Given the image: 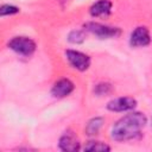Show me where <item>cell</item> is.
Returning <instances> with one entry per match:
<instances>
[{"label": "cell", "mask_w": 152, "mask_h": 152, "mask_svg": "<svg viewBox=\"0 0 152 152\" xmlns=\"http://www.w3.org/2000/svg\"><path fill=\"white\" fill-rule=\"evenodd\" d=\"M147 124V118L141 112H131L120 118L112 127L110 137L115 141L134 140L141 135L142 128Z\"/></svg>", "instance_id": "6da1fadb"}, {"label": "cell", "mask_w": 152, "mask_h": 152, "mask_svg": "<svg viewBox=\"0 0 152 152\" xmlns=\"http://www.w3.org/2000/svg\"><path fill=\"white\" fill-rule=\"evenodd\" d=\"M84 30L87 32H90L99 37L100 39H109V38H116L121 34V30L115 26H109L104 25L101 23H95V21H88L83 25Z\"/></svg>", "instance_id": "7a4b0ae2"}, {"label": "cell", "mask_w": 152, "mask_h": 152, "mask_svg": "<svg viewBox=\"0 0 152 152\" xmlns=\"http://www.w3.org/2000/svg\"><path fill=\"white\" fill-rule=\"evenodd\" d=\"M8 48L15 53L27 57V56H31L36 51L37 45H36V42L30 37L17 36V37H13L8 42Z\"/></svg>", "instance_id": "3957f363"}, {"label": "cell", "mask_w": 152, "mask_h": 152, "mask_svg": "<svg viewBox=\"0 0 152 152\" xmlns=\"http://www.w3.org/2000/svg\"><path fill=\"white\" fill-rule=\"evenodd\" d=\"M65 57H66V61L69 62V64L78 71H86L90 66V57L81 51L66 50Z\"/></svg>", "instance_id": "277c9868"}, {"label": "cell", "mask_w": 152, "mask_h": 152, "mask_svg": "<svg viewBox=\"0 0 152 152\" xmlns=\"http://www.w3.org/2000/svg\"><path fill=\"white\" fill-rule=\"evenodd\" d=\"M151 43V34L146 26L135 27L129 36V45L132 48H144Z\"/></svg>", "instance_id": "5b68a950"}, {"label": "cell", "mask_w": 152, "mask_h": 152, "mask_svg": "<svg viewBox=\"0 0 152 152\" xmlns=\"http://www.w3.org/2000/svg\"><path fill=\"white\" fill-rule=\"evenodd\" d=\"M137 106V100L131 97V96H122V97H116L110 100L107 103V109L110 112H129L133 110Z\"/></svg>", "instance_id": "8992f818"}, {"label": "cell", "mask_w": 152, "mask_h": 152, "mask_svg": "<svg viewBox=\"0 0 152 152\" xmlns=\"http://www.w3.org/2000/svg\"><path fill=\"white\" fill-rule=\"evenodd\" d=\"M58 146L64 152H76L81 148V142L74 132L65 131L59 138Z\"/></svg>", "instance_id": "52a82bcc"}, {"label": "cell", "mask_w": 152, "mask_h": 152, "mask_svg": "<svg viewBox=\"0 0 152 152\" xmlns=\"http://www.w3.org/2000/svg\"><path fill=\"white\" fill-rule=\"evenodd\" d=\"M74 83L69 78H61L58 80L51 88V95L57 99H63L69 96L74 91Z\"/></svg>", "instance_id": "ba28073f"}, {"label": "cell", "mask_w": 152, "mask_h": 152, "mask_svg": "<svg viewBox=\"0 0 152 152\" xmlns=\"http://www.w3.org/2000/svg\"><path fill=\"white\" fill-rule=\"evenodd\" d=\"M112 7H113V4L110 0H97L90 6L89 13L94 18L108 17L112 12Z\"/></svg>", "instance_id": "9c48e42d"}, {"label": "cell", "mask_w": 152, "mask_h": 152, "mask_svg": "<svg viewBox=\"0 0 152 152\" xmlns=\"http://www.w3.org/2000/svg\"><path fill=\"white\" fill-rule=\"evenodd\" d=\"M103 122H104V119L101 118V116L91 118V119L87 122V125H86V134L89 135V137L96 135V134L100 132V129L102 128Z\"/></svg>", "instance_id": "30bf717a"}, {"label": "cell", "mask_w": 152, "mask_h": 152, "mask_svg": "<svg viewBox=\"0 0 152 152\" xmlns=\"http://www.w3.org/2000/svg\"><path fill=\"white\" fill-rule=\"evenodd\" d=\"M83 150L84 151H95V152H107V151H110V146L102 141L90 140L84 145Z\"/></svg>", "instance_id": "8fae6325"}, {"label": "cell", "mask_w": 152, "mask_h": 152, "mask_svg": "<svg viewBox=\"0 0 152 152\" xmlns=\"http://www.w3.org/2000/svg\"><path fill=\"white\" fill-rule=\"evenodd\" d=\"M86 40V30H72L68 34V42L71 44H82Z\"/></svg>", "instance_id": "7c38bea8"}, {"label": "cell", "mask_w": 152, "mask_h": 152, "mask_svg": "<svg viewBox=\"0 0 152 152\" xmlns=\"http://www.w3.org/2000/svg\"><path fill=\"white\" fill-rule=\"evenodd\" d=\"M112 90H113L112 86H110L109 83H107V82L97 83V84L95 86V88H94V93H95L96 95H99V96L108 95V94H110V93H112Z\"/></svg>", "instance_id": "4fadbf2b"}, {"label": "cell", "mask_w": 152, "mask_h": 152, "mask_svg": "<svg viewBox=\"0 0 152 152\" xmlns=\"http://www.w3.org/2000/svg\"><path fill=\"white\" fill-rule=\"evenodd\" d=\"M19 7L14 6V5H10V4H5L0 7V15L1 17H6V15H13L19 13Z\"/></svg>", "instance_id": "5bb4252c"}, {"label": "cell", "mask_w": 152, "mask_h": 152, "mask_svg": "<svg viewBox=\"0 0 152 152\" xmlns=\"http://www.w3.org/2000/svg\"><path fill=\"white\" fill-rule=\"evenodd\" d=\"M151 125H152V119H151Z\"/></svg>", "instance_id": "9a60e30c"}]
</instances>
